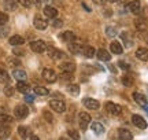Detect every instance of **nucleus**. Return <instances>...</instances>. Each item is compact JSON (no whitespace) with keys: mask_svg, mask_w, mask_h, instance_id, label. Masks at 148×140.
Segmentation results:
<instances>
[{"mask_svg":"<svg viewBox=\"0 0 148 140\" xmlns=\"http://www.w3.org/2000/svg\"><path fill=\"white\" fill-rule=\"evenodd\" d=\"M78 122H79V128L82 130H86L88 125L92 122V117H90L89 113H86V111H79L78 113Z\"/></svg>","mask_w":148,"mask_h":140,"instance_id":"obj_1","label":"nucleus"},{"mask_svg":"<svg viewBox=\"0 0 148 140\" xmlns=\"http://www.w3.org/2000/svg\"><path fill=\"white\" fill-rule=\"evenodd\" d=\"M49 107L56 113H64L66 111V103L60 99H52V100H49Z\"/></svg>","mask_w":148,"mask_h":140,"instance_id":"obj_2","label":"nucleus"},{"mask_svg":"<svg viewBox=\"0 0 148 140\" xmlns=\"http://www.w3.org/2000/svg\"><path fill=\"white\" fill-rule=\"evenodd\" d=\"M30 48L36 54H42V52L47 51V44H45V41H42V40H34V41L30 43Z\"/></svg>","mask_w":148,"mask_h":140,"instance_id":"obj_3","label":"nucleus"},{"mask_svg":"<svg viewBox=\"0 0 148 140\" xmlns=\"http://www.w3.org/2000/svg\"><path fill=\"white\" fill-rule=\"evenodd\" d=\"M14 115H15L18 119H23L29 115V107H26L25 104H19L14 108Z\"/></svg>","mask_w":148,"mask_h":140,"instance_id":"obj_4","label":"nucleus"},{"mask_svg":"<svg viewBox=\"0 0 148 140\" xmlns=\"http://www.w3.org/2000/svg\"><path fill=\"white\" fill-rule=\"evenodd\" d=\"M132 124L136 126V128H138V129H147V121L141 117V115H138V114H133L132 115Z\"/></svg>","mask_w":148,"mask_h":140,"instance_id":"obj_5","label":"nucleus"},{"mask_svg":"<svg viewBox=\"0 0 148 140\" xmlns=\"http://www.w3.org/2000/svg\"><path fill=\"white\" fill-rule=\"evenodd\" d=\"M42 78L47 81V82H55V81L58 80V74H56V71L53 69L47 67V69L42 70Z\"/></svg>","mask_w":148,"mask_h":140,"instance_id":"obj_6","label":"nucleus"},{"mask_svg":"<svg viewBox=\"0 0 148 140\" xmlns=\"http://www.w3.org/2000/svg\"><path fill=\"white\" fill-rule=\"evenodd\" d=\"M47 54L49 55V58H52V59H55V60L64 59V58H66V55L63 54V51L55 48V47H47Z\"/></svg>","mask_w":148,"mask_h":140,"instance_id":"obj_7","label":"nucleus"},{"mask_svg":"<svg viewBox=\"0 0 148 140\" xmlns=\"http://www.w3.org/2000/svg\"><path fill=\"white\" fill-rule=\"evenodd\" d=\"M82 104H84V107H86L88 110H99V108H100L99 100H95V99H92V97H84V99H82Z\"/></svg>","mask_w":148,"mask_h":140,"instance_id":"obj_8","label":"nucleus"},{"mask_svg":"<svg viewBox=\"0 0 148 140\" xmlns=\"http://www.w3.org/2000/svg\"><path fill=\"white\" fill-rule=\"evenodd\" d=\"M134 26L137 29L140 33H145L148 32V21L145 18H141V16H138L134 19Z\"/></svg>","mask_w":148,"mask_h":140,"instance_id":"obj_9","label":"nucleus"},{"mask_svg":"<svg viewBox=\"0 0 148 140\" xmlns=\"http://www.w3.org/2000/svg\"><path fill=\"white\" fill-rule=\"evenodd\" d=\"M126 8L132 14H140L141 12V3H140V0H133V1H129L126 4Z\"/></svg>","mask_w":148,"mask_h":140,"instance_id":"obj_10","label":"nucleus"},{"mask_svg":"<svg viewBox=\"0 0 148 140\" xmlns=\"http://www.w3.org/2000/svg\"><path fill=\"white\" fill-rule=\"evenodd\" d=\"M133 100L137 103L138 106H141V107H145V106H148V99L147 96H144L141 92H133Z\"/></svg>","mask_w":148,"mask_h":140,"instance_id":"obj_11","label":"nucleus"},{"mask_svg":"<svg viewBox=\"0 0 148 140\" xmlns=\"http://www.w3.org/2000/svg\"><path fill=\"white\" fill-rule=\"evenodd\" d=\"M106 110L110 114H112V115H118V114H121V111H122L121 106L116 104V103H114V102H107L106 103Z\"/></svg>","mask_w":148,"mask_h":140,"instance_id":"obj_12","label":"nucleus"},{"mask_svg":"<svg viewBox=\"0 0 148 140\" xmlns=\"http://www.w3.org/2000/svg\"><path fill=\"white\" fill-rule=\"evenodd\" d=\"M33 25H34V27L38 29V30H45L48 27V22L45 21V19H42L40 15H36L34 19H33Z\"/></svg>","mask_w":148,"mask_h":140,"instance_id":"obj_13","label":"nucleus"},{"mask_svg":"<svg viewBox=\"0 0 148 140\" xmlns=\"http://www.w3.org/2000/svg\"><path fill=\"white\" fill-rule=\"evenodd\" d=\"M136 58L138 60H143V62H148V48L145 47H138L136 49Z\"/></svg>","mask_w":148,"mask_h":140,"instance_id":"obj_14","label":"nucleus"},{"mask_svg":"<svg viewBox=\"0 0 148 140\" xmlns=\"http://www.w3.org/2000/svg\"><path fill=\"white\" fill-rule=\"evenodd\" d=\"M118 137H119V140H133V133L126 128H119Z\"/></svg>","mask_w":148,"mask_h":140,"instance_id":"obj_15","label":"nucleus"},{"mask_svg":"<svg viewBox=\"0 0 148 140\" xmlns=\"http://www.w3.org/2000/svg\"><path fill=\"white\" fill-rule=\"evenodd\" d=\"M59 69L62 71H69V73H74L75 71V63L70 62V60H66V62H62L59 65Z\"/></svg>","mask_w":148,"mask_h":140,"instance_id":"obj_16","label":"nucleus"},{"mask_svg":"<svg viewBox=\"0 0 148 140\" xmlns=\"http://www.w3.org/2000/svg\"><path fill=\"white\" fill-rule=\"evenodd\" d=\"M44 15L47 16V18H51V19H53V18H56L58 16V10L55 8V7H52V5H45L44 7Z\"/></svg>","mask_w":148,"mask_h":140,"instance_id":"obj_17","label":"nucleus"},{"mask_svg":"<svg viewBox=\"0 0 148 140\" xmlns=\"http://www.w3.org/2000/svg\"><path fill=\"white\" fill-rule=\"evenodd\" d=\"M96 56L100 60H103V62H110L111 60V54L108 51H106L104 48L97 49V51H96Z\"/></svg>","mask_w":148,"mask_h":140,"instance_id":"obj_18","label":"nucleus"},{"mask_svg":"<svg viewBox=\"0 0 148 140\" xmlns=\"http://www.w3.org/2000/svg\"><path fill=\"white\" fill-rule=\"evenodd\" d=\"M59 38H60L62 41H64V43H71V41L75 40V34H74L73 32H70V30H66V32L59 34Z\"/></svg>","mask_w":148,"mask_h":140,"instance_id":"obj_19","label":"nucleus"},{"mask_svg":"<svg viewBox=\"0 0 148 140\" xmlns=\"http://www.w3.org/2000/svg\"><path fill=\"white\" fill-rule=\"evenodd\" d=\"M110 51L115 55H121L123 54V47H122V44L119 41H112L110 44Z\"/></svg>","mask_w":148,"mask_h":140,"instance_id":"obj_20","label":"nucleus"},{"mask_svg":"<svg viewBox=\"0 0 148 140\" xmlns=\"http://www.w3.org/2000/svg\"><path fill=\"white\" fill-rule=\"evenodd\" d=\"M8 43H10L12 47H18V45L25 44V38L22 37V36H19V34H14V36H11L10 37Z\"/></svg>","mask_w":148,"mask_h":140,"instance_id":"obj_21","label":"nucleus"},{"mask_svg":"<svg viewBox=\"0 0 148 140\" xmlns=\"http://www.w3.org/2000/svg\"><path fill=\"white\" fill-rule=\"evenodd\" d=\"M90 129H92V132H93L95 135H97V136H100V135L104 133V126H103L100 122H96V121L90 124Z\"/></svg>","mask_w":148,"mask_h":140,"instance_id":"obj_22","label":"nucleus"},{"mask_svg":"<svg viewBox=\"0 0 148 140\" xmlns=\"http://www.w3.org/2000/svg\"><path fill=\"white\" fill-rule=\"evenodd\" d=\"M121 82L123 86H126V88H130V86L134 85V78H133L130 74H123L121 78Z\"/></svg>","mask_w":148,"mask_h":140,"instance_id":"obj_23","label":"nucleus"},{"mask_svg":"<svg viewBox=\"0 0 148 140\" xmlns=\"http://www.w3.org/2000/svg\"><path fill=\"white\" fill-rule=\"evenodd\" d=\"M121 38H122V41H123V44H125V47H126V48H130V47L133 45V38H132V36H130L127 32L122 33Z\"/></svg>","mask_w":148,"mask_h":140,"instance_id":"obj_24","label":"nucleus"},{"mask_svg":"<svg viewBox=\"0 0 148 140\" xmlns=\"http://www.w3.org/2000/svg\"><path fill=\"white\" fill-rule=\"evenodd\" d=\"M82 54H84V56H86V58H95L96 49L93 48V47H90V45H84V47H82Z\"/></svg>","mask_w":148,"mask_h":140,"instance_id":"obj_25","label":"nucleus"},{"mask_svg":"<svg viewBox=\"0 0 148 140\" xmlns=\"http://www.w3.org/2000/svg\"><path fill=\"white\" fill-rule=\"evenodd\" d=\"M66 89H67V92L74 97H77L79 95V85L78 84H69Z\"/></svg>","mask_w":148,"mask_h":140,"instance_id":"obj_26","label":"nucleus"},{"mask_svg":"<svg viewBox=\"0 0 148 140\" xmlns=\"http://www.w3.org/2000/svg\"><path fill=\"white\" fill-rule=\"evenodd\" d=\"M82 47L84 45H79V44L74 43V41L69 43V51L71 54H82Z\"/></svg>","mask_w":148,"mask_h":140,"instance_id":"obj_27","label":"nucleus"},{"mask_svg":"<svg viewBox=\"0 0 148 140\" xmlns=\"http://www.w3.org/2000/svg\"><path fill=\"white\" fill-rule=\"evenodd\" d=\"M12 74H14V77H15L18 81H25L26 80V71L25 70H22V69H14V71H12Z\"/></svg>","mask_w":148,"mask_h":140,"instance_id":"obj_28","label":"nucleus"},{"mask_svg":"<svg viewBox=\"0 0 148 140\" xmlns=\"http://www.w3.org/2000/svg\"><path fill=\"white\" fill-rule=\"evenodd\" d=\"M14 118L8 115V114H0V126H4V125H11L12 124Z\"/></svg>","mask_w":148,"mask_h":140,"instance_id":"obj_29","label":"nucleus"},{"mask_svg":"<svg viewBox=\"0 0 148 140\" xmlns=\"http://www.w3.org/2000/svg\"><path fill=\"white\" fill-rule=\"evenodd\" d=\"M0 82H3V84H8L10 82V75H8L7 70L3 66H0Z\"/></svg>","mask_w":148,"mask_h":140,"instance_id":"obj_30","label":"nucleus"},{"mask_svg":"<svg viewBox=\"0 0 148 140\" xmlns=\"http://www.w3.org/2000/svg\"><path fill=\"white\" fill-rule=\"evenodd\" d=\"M18 135L21 136V139L26 140L30 136V130L27 126H18Z\"/></svg>","mask_w":148,"mask_h":140,"instance_id":"obj_31","label":"nucleus"},{"mask_svg":"<svg viewBox=\"0 0 148 140\" xmlns=\"http://www.w3.org/2000/svg\"><path fill=\"white\" fill-rule=\"evenodd\" d=\"M11 133L10 125H4V126H0V139H7Z\"/></svg>","mask_w":148,"mask_h":140,"instance_id":"obj_32","label":"nucleus"},{"mask_svg":"<svg viewBox=\"0 0 148 140\" xmlns=\"http://www.w3.org/2000/svg\"><path fill=\"white\" fill-rule=\"evenodd\" d=\"M60 81H64V82H70V81L74 80V74L73 73H69V71H62V74L59 75Z\"/></svg>","mask_w":148,"mask_h":140,"instance_id":"obj_33","label":"nucleus"},{"mask_svg":"<svg viewBox=\"0 0 148 140\" xmlns=\"http://www.w3.org/2000/svg\"><path fill=\"white\" fill-rule=\"evenodd\" d=\"M16 89L19 92H22V93H26V92L30 89V86L27 85L25 81H18V82H16Z\"/></svg>","mask_w":148,"mask_h":140,"instance_id":"obj_34","label":"nucleus"},{"mask_svg":"<svg viewBox=\"0 0 148 140\" xmlns=\"http://www.w3.org/2000/svg\"><path fill=\"white\" fill-rule=\"evenodd\" d=\"M104 32H106V34L108 36V37H115L116 34H118L116 27L115 26H111V25H108V26L104 27Z\"/></svg>","mask_w":148,"mask_h":140,"instance_id":"obj_35","label":"nucleus"},{"mask_svg":"<svg viewBox=\"0 0 148 140\" xmlns=\"http://www.w3.org/2000/svg\"><path fill=\"white\" fill-rule=\"evenodd\" d=\"M34 93L40 95V96H47V95H49V89L45 88V86H36L34 88Z\"/></svg>","mask_w":148,"mask_h":140,"instance_id":"obj_36","label":"nucleus"},{"mask_svg":"<svg viewBox=\"0 0 148 140\" xmlns=\"http://www.w3.org/2000/svg\"><path fill=\"white\" fill-rule=\"evenodd\" d=\"M7 63L12 67H18V66H21V60L16 58L15 55L14 56H10V58H7Z\"/></svg>","mask_w":148,"mask_h":140,"instance_id":"obj_37","label":"nucleus"},{"mask_svg":"<svg viewBox=\"0 0 148 140\" xmlns=\"http://www.w3.org/2000/svg\"><path fill=\"white\" fill-rule=\"evenodd\" d=\"M4 4H5V8H7V10H10V11L16 10V3L14 0H5Z\"/></svg>","mask_w":148,"mask_h":140,"instance_id":"obj_38","label":"nucleus"},{"mask_svg":"<svg viewBox=\"0 0 148 140\" xmlns=\"http://www.w3.org/2000/svg\"><path fill=\"white\" fill-rule=\"evenodd\" d=\"M67 135L71 140H79V133L75 129H69L67 130Z\"/></svg>","mask_w":148,"mask_h":140,"instance_id":"obj_39","label":"nucleus"},{"mask_svg":"<svg viewBox=\"0 0 148 140\" xmlns=\"http://www.w3.org/2000/svg\"><path fill=\"white\" fill-rule=\"evenodd\" d=\"M42 117H44V119L45 121H48V122H53V115L48 110H44L42 111Z\"/></svg>","mask_w":148,"mask_h":140,"instance_id":"obj_40","label":"nucleus"},{"mask_svg":"<svg viewBox=\"0 0 148 140\" xmlns=\"http://www.w3.org/2000/svg\"><path fill=\"white\" fill-rule=\"evenodd\" d=\"M8 22V14L7 12H0V26H3Z\"/></svg>","mask_w":148,"mask_h":140,"instance_id":"obj_41","label":"nucleus"},{"mask_svg":"<svg viewBox=\"0 0 148 140\" xmlns=\"http://www.w3.org/2000/svg\"><path fill=\"white\" fill-rule=\"evenodd\" d=\"M14 92H15V89H14L12 86H10V85H7L4 88V95H5V96H8V97L14 96Z\"/></svg>","mask_w":148,"mask_h":140,"instance_id":"obj_42","label":"nucleus"},{"mask_svg":"<svg viewBox=\"0 0 148 140\" xmlns=\"http://www.w3.org/2000/svg\"><path fill=\"white\" fill-rule=\"evenodd\" d=\"M12 52H14L15 56H23V55H25V51H23L22 48H18V47H14Z\"/></svg>","mask_w":148,"mask_h":140,"instance_id":"obj_43","label":"nucleus"},{"mask_svg":"<svg viewBox=\"0 0 148 140\" xmlns=\"http://www.w3.org/2000/svg\"><path fill=\"white\" fill-rule=\"evenodd\" d=\"M118 66H119L121 69H123L125 71H127V70L130 69V65L126 63V62H123V60H119V62H118Z\"/></svg>","mask_w":148,"mask_h":140,"instance_id":"obj_44","label":"nucleus"},{"mask_svg":"<svg viewBox=\"0 0 148 140\" xmlns=\"http://www.w3.org/2000/svg\"><path fill=\"white\" fill-rule=\"evenodd\" d=\"M52 26L53 27H62L63 26V21H62V19H55V21L52 22Z\"/></svg>","mask_w":148,"mask_h":140,"instance_id":"obj_45","label":"nucleus"},{"mask_svg":"<svg viewBox=\"0 0 148 140\" xmlns=\"http://www.w3.org/2000/svg\"><path fill=\"white\" fill-rule=\"evenodd\" d=\"M16 1L21 5H23V7H29L30 5V0H16Z\"/></svg>","mask_w":148,"mask_h":140,"instance_id":"obj_46","label":"nucleus"},{"mask_svg":"<svg viewBox=\"0 0 148 140\" xmlns=\"http://www.w3.org/2000/svg\"><path fill=\"white\" fill-rule=\"evenodd\" d=\"M25 100H26L27 103H32L33 100H34V96H33V95H29V93H26V96H25Z\"/></svg>","mask_w":148,"mask_h":140,"instance_id":"obj_47","label":"nucleus"},{"mask_svg":"<svg viewBox=\"0 0 148 140\" xmlns=\"http://www.w3.org/2000/svg\"><path fill=\"white\" fill-rule=\"evenodd\" d=\"M108 69H110L112 73H116V67L114 65H111V63H108Z\"/></svg>","mask_w":148,"mask_h":140,"instance_id":"obj_48","label":"nucleus"},{"mask_svg":"<svg viewBox=\"0 0 148 140\" xmlns=\"http://www.w3.org/2000/svg\"><path fill=\"white\" fill-rule=\"evenodd\" d=\"M30 140H40V137L36 135H30Z\"/></svg>","mask_w":148,"mask_h":140,"instance_id":"obj_49","label":"nucleus"},{"mask_svg":"<svg viewBox=\"0 0 148 140\" xmlns=\"http://www.w3.org/2000/svg\"><path fill=\"white\" fill-rule=\"evenodd\" d=\"M82 7L85 8V11H88V12H90V8H89V7H88L86 4H85V3H82Z\"/></svg>","mask_w":148,"mask_h":140,"instance_id":"obj_50","label":"nucleus"},{"mask_svg":"<svg viewBox=\"0 0 148 140\" xmlns=\"http://www.w3.org/2000/svg\"><path fill=\"white\" fill-rule=\"evenodd\" d=\"M93 1H95L96 4H101V3H103V1H104V0H93Z\"/></svg>","mask_w":148,"mask_h":140,"instance_id":"obj_51","label":"nucleus"},{"mask_svg":"<svg viewBox=\"0 0 148 140\" xmlns=\"http://www.w3.org/2000/svg\"><path fill=\"white\" fill-rule=\"evenodd\" d=\"M33 3H34V4H40V3H41V0H33Z\"/></svg>","mask_w":148,"mask_h":140,"instance_id":"obj_52","label":"nucleus"},{"mask_svg":"<svg viewBox=\"0 0 148 140\" xmlns=\"http://www.w3.org/2000/svg\"><path fill=\"white\" fill-rule=\"evenodd\" d=\"M41 1H45V3H51V0H41Z\"/></svg>","mask_w":148,"mask_h":140,"instance_id":"obj_53","label":"nucleus"},{"mask_svg":"<svg viewBox=\"0 0 148 140\" xmlns=\"http://www.w3.org/2000/svg\"><path fill=\"white\" fill-rule=\"evenodd\" d=\"M104 1H112L114 3V1H118V0H104Z\"/></svg>","mask_w":148,"mask_h":140,"instance_id":"obj_54","label":"nucleus"},{"mask_svg":"<svg viewBox=\"0 0 148 140\" xmlns=\"http://www.w3.org/2000/svg\"><path fill=\"white\" fill-rule=\"evenodd\" d=\"M59 140H69V139H67V137H60Z\"/></svg>","mask_w":148,"mask_h":140,"instance_id":"obj_55","label":"nucleus"},{"mask_svg":"<svg viewBox=\"0 0 148 140\" xmlns=\"http://www.w3.org/2000/svg\"><path fill=\"white\" fill-rule=\"evenodd\" d=\"M143 108H144V110H145V111L148 113V106H145V107H143Z\"/></svg>","mask_w":148,"mask_h":140,"instance_id":"obj_56","label":"nucleus"}]
</instances>
